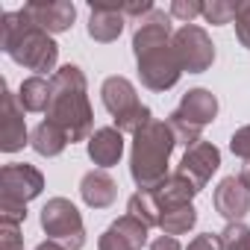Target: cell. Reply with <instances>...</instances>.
Masks as SVG:
<instances>
[{
  "mask_svg": "<svg viewBox=\"0 0 250 250\" xmlns=\"http://www.w3.org/2000/svg\"><path fill=\"white\" fill-rule=\"evenodd\" d=\"M0 47H3L6 56H12L18 65H24L30 71H39V74H44L56 65L53 39L24 9L3 15V24H0Z\"/></svg>",
  "mask_w": 250,
  "mask_h": 250,
  "instance_id": "6da1fadb",
  "label": "cell"
},
{
  "mask_svg": "<svg viewBox=\"0 0 250 250\" xmlns=\"http://www.w3.org/2000/svg\"><path fill=\"white\" fill-rule=\"evenodd\" d=\"M165 39H168V18L162 12H153L136 33L139 68L150 88H168L180 77L177 50H165Z\"/></svg>",
  "mask_w": 250,
  "mask_h": 250,
  "instance_id": "7a4b0ae2",
  "label": "cell"
},
{
  "mask_svg": "<svg viewBox=\"0 0 250 250\" xmlns=\"http://www.w3.org/2000/svg\"><path fill=\"white\" fill-rule=\"evenodd\" d=\"M50 121L68 133L71 142H80L88 133V103H85V80L80 68L65 65L50 80Z\"/></svg>",
  "mask_w": 250,
  "mask_h": 250,
  "instance_id": "3957f363",
  "label": "cell"
},
{
  "mask_svg": "<svg viewBox=\"0 0 250 250\" xmlns=\"http://www.w3.org/2000/svg\"><path fill=\"white\" fill-rule=\"evenodd\" d=\"M171 153V136L165 130V124H147L145 130H139L136 150H133V177L139 186H150L159 180L162 165L168 162Z\"/></svg>",
  "mask_w": 250,
  "mask_h": 250,
  "instance_id": "277c9868",
  "label": "cell"
},
{
  "mask_svg": "<svg viewBox=\"0 0 250 250\" xmlns=\"http://www.w3.org/2000/svg\"><path fill=\"white\" fill-rule=\"evenodd\" d=\"M42 227L56 244H62L68 250H77L83 244V221H80L77 209L62 197H53L42 209Z\"/></svg>",
  "mask_w": 250,
  "mask_h": 250,
  "instance_id": "5b68a950",
  "label": "cell"
},
{
  "mask_svg": "<svg viewBox=\"0 0 250 250\" xmlns=\"http://www.w3.org/2000/svg\"><path fill=\"white\" fill-rule=\"evenodd\" d=\"M103 103L109 106V112L115 115V121L124 130H142V124H147V109L136 103L133 85L121 77L106 80L103 85Z\"/></svg>",
  "mask_w": 250,
  "mask_h": 250,
  "instance_id": "8992f818",
  "label": "cell"
},
{
  "mask_svg": "<svg viewBox=\"0 0 250 250\" xmlns=\"http://www.w3.org/2000/svg\"><path fill=\"white\" fill-rule=\"evenodd\" d=\"M44 180L42 174L33 168V165H24V162H12V165H3L0 171V200H12V203H24L33 200L39 191H42Z\"/></svg>",
  "mask_w": 250,
  "mask_h": 250,
  "instance_id": "52a82bcc",
  "label": "cell"
},
{
  "mask_svg": "<svg viewBox=\"0 0 250 250\" xmlns=\"http://www.w3.org/2000/svg\"><path fill=\"white\" fill-rule=\"evenodd\" d=\"M174 44H177L174 50H177L180 65H186L188 71H203V68L215 59V50H212L206 33L197 30V27H186V30H180Z\"/></svg>",
  "mask_w": 250,
  "mask_h": 250,
  "instance_id": "ba28073f",
  "label": "cell"
},
{
  "mask_svg": "<svg viewBox=\"0 0 250 250\" xmlns=\"http://www.w3.org/2000/svg\"><path fill=\"white\" fill-rule=\"evenodd\" d=\"M27 142V124H24V109L18 106L15 94L3 85V121H0V150L15 153Z\"/></svg>",
  "mask_w": 250,
  "mask_h": 250,
  "instance_id": "9c48e42d",
  "label": "cell"
},
{
  "mask_svg": "<svg viewBox=\"0 0 250 250\" xmlns=\"http://www.w3.org/2000/svg\"><path fill=\"white\" fill-rule=\"evenodd\" d=\"M24 12L47 33H62L74 21V3H65V0H59V3H27Z\"/></svg>",
  "mask_w": 250,
  "mask_h": 250,
  "instance_id": "30bf717a",
  "label": "cell"
},
{
  "mask_svg": "<svg viewBox=\"0 0 250 250\" xmlns=\"http://www.w3.org/2000/svg\"><path fill=\"white\" fill-rule=\"evenodd\" d=\"M215 168H218V150L209 147V145H197V147L188 150L186 159H183V174H191L197 186H203L206 177H209Z\"/></svg>",
  "mask_w": 250,
  "mask_h": 250,
  "instance_id": "8fae6325",
  "label": "cell"
},
{
  "mask_svg": "<svg viewBox=\"0 0 250 250\" xmlns=\"http://www.w3.org/2000/svg\"><path fill=\"white\" fill-rule=\"evenodd\" d=\"M65 145H68V133L59 127V124H53L50 118L42 121L39 127L33 130V147H36L42 156H56Z\"/></svg>",
  "mask_w": 250,
  "mask_h": 250,
  "instance_id": "7c38bea8",
  "label": "cell"
},
{
  "mask_svg": "<svg viewBox=\"0 0 250 250\" xmlns=\"http://www.w3.org/2000/svg\"><path fill=\"white\" fill-rule=\"evenodd\" d=\"M177 115H180V118H191L194 127H203L206 121L215 118V97H212L209 91H203V88L188 91V97L183 100V109H180Z\"/></svg>",
  "mask_w": 250,
  "mask_h": 250,
  "instance_id": "4fadbf2b",
  "label": "cell"
},
{
  "mask_svg": "<svg viewBox=\"0 0 250 250\" xmlns=\"http://www.w3.org/2000/svg\"><path fill=\"white\" fill-rule=\"evenodd\" d=\"M121 27H124V21H121V15H118L115 6H97V9L91 12V21H88L91 39H97V42H112V39L121 33Z\"/></svg>",
  "mask_w": 250,
  "mask_h": 250,
  "instance_id": "5bb4252c",
  "label": "cell"
},
{
  "mask_svg": "<svg viewBox=\"0 0 250 250\" xmlns=\"http://www.w3.org/2000/svg\"><path fill=\"white\" fill-rule=\"evenodd\" d=\"M18 103L27 112H44V109H50V83H44L42 77L24 80L21 91H18Z\"/></svg>",
  "mask_w": 250,
  "mask_h": 250,
  "instance_id": "9a60e30c",
  "label": "cell"
},
{
  "mask_svg": "<svg viewBox=\"0 0 250 250\" xmlns=\"http://www.w3.org/2000/svg\"><path fill=\"white\" fill-rule=\"evenodd\" d=\"M215 200H218L221 215H227V218H241L244 209H247V188H241L235 180H224Z\"/></svg>",
  "mask_w": 250,
  "mask_h": 250,
  "instance_id": "2e32d148",
  "label": "cell"
},
{
  "mask_svg": "<svg viewBox=\"0 0 250 250\" xmlns=\"http://www.w3.org/2000/svg\"><path fill=\"white\" fill-rule=\"evenodd\" d=\"M121 136L115 133V130H100L94 139H91V145H88V153H91V159L97 162V165H112V162H118V156H121Z\"/></svg>",
  "mask_w": 250,
  "mask_h": 250,
  "instance_id": "e0dca14e",
  "label": "cell"
},
{
  "mask_svg": "<svg viewBox=\"0 0 250 250\" xmlns=\"http://www.w3.org/2000/svg\"><path fill=\"white\" fill-rule=\"evenodd\" d=\"M83 197L91 206H106L115 197V186H112V180L106 174H88L83 180Z\"/></svg>",
  "mask_w": 250,
  "mask_h": 250,
  "instance_id": "ac0fdd59",
  "label": "cell"
},
{
  "mask_svg": "<svg viewBox=\"0 0 250 250\" xmlns=\"http://www.w3.org/2000/svg\"><path fill=\"white\" fill-rule=\"evenodd\" d=\"M194 224V209L191 206H177L174 212H168L165 218H162V227L168 229V232H183V229H188Z\"/></svg>",
  "mask_w": 250,
  "mask_h": 250,
  "instance_id": "d6986e66",
  "label": "cell"
},
{
  "mask_svg": "<svg viewBox=\"0 0 250 250\" xmlns=\"http://www.w3.org/2000/svg\"><path fill=\"white\" fill-rule=\"evenodd\" d=\"M112 229H115V232H118L124 241H127L130 247H139V244H145V232H147V229H145V224H136L133 218H124V221H118Z\"/></svg>",
  "mask_w": 250,
  "mask_h": 250,
  "instance_id": "ffe728a7",
  "label": "cell"
},
{
  "mask_svg": "<svg viewBox=\"0 0 250 250\" xmlns=\"http://www.w3.org/2000/svg\"><path fill=\"white\" fill-rule=\"evenodd\" d=\"M224 244H227V250H250V229L241 227V224L227 227V232H224Z\"/></svg>",
  "mask_w": 250,
  "mask_h": 250,
  "instance_id": "44dd1931",
  "label": "cell"
},
{
  "mask_svg": "<svg viewBox=\"0 0 250 250\" xmlns=\"http://www.w3.org/2000/svg\"><path fill=\"white\" fill-rule=\"evenodd\" d=\"M24 238L18 232V224H0V250H21Z\"/></svg>",
  "mask_w": 250,
  "mask_h": 250,
  "instance_id": "7402d4cb",
  "label": "cell"
},
{
  "mask_svg": "<svg viewBox=\"0 0 250 250\" xmlns=\"http://www.w3.org/2000/svg\"><path fill=\"white\" fill-rule=\"evenodd\" d=\"M235 9L232 3H212V6H203V15L212 21V24H227L229 18H235Z\"/></svg>",
  "mask_w": 250,
  "mask_h": 250,
  "instance_id": "603a6c76",
  "label": "cell"
},
{
  "mask_svg": "<svg viewBox=\"0 0 250 250\" xmlns=\"http://www.w3.org/2000/svg\"><path fill=\"white\" fill-rule=\"evenodd\" d=\"M235 24H238V39L250 47V3H238V9H235Z\"/></svg>",
  "mask_w": 250,
  "mask_h": 250,
  "instance_id": "cb8c5ba5",
  "label": "cell"
},
{
  "mask_svg": "<svg viewBox=\"0 0 250 250\" xmlns=\"http://www.w3.org/2000/svg\"><path fill=\"white\" fill-rule=\"evenodd\" d=\"M127 247H130V244L124 241L115 229H109V232L103 235V241H100V250H127ZM130 250H133V247H130Z\"/></svg>",
  "mask_w": 250,
  "mask_h": 250,
  "instance_id": "d4e9b609",
  "label": "cell"
},
{
  "mask_svg": "<svg viewBox=\"0 0 250 250\" xmlns=\"http://www.w3.org/2000/svg\"><path fill=\"white\" fill-rule=\"evenodd\" d=\"M232 150L241 156H250V127H244L241 133L232 136Z\"/></svg>",
  "mask_w": 250,
  "mask_h": 250,
  "instance_id": "484cf974",
  "label": "cell"
},
{
  "mask_svg": "<svg viewBox=\"0 0 250 250\" xmlns=\"http://www.w3.org/2000/svg\"><path fill=\"white\" fill-rule=\"evenodd\" d=\"M174 15H180V18H194V15H200L203 12V6H197V3H174V9H171Z\"/></svg>",
  "mask_w": 250,
  "mask_h": 250,
  "instance_id": "4316f807",
  "label": "cell"
},
{
  "mask_svg": "<svg viewBox=\"0 0 250 250\" xmlns=\"http://www.w3.org/2000/svg\"><path fill=\"white\" fill-rule=\"evenodd\" d=\"M188 250H221V244H218L212 235H200V238H197Z\"/></svg>",
  "mask_w": 250,
  "mask_h": 250,
  "instance_id": "83f0119b",
  "label": "cell"
},
{
  "mask_svg": "<svg viewBox=\"0 0 250 250\" xmlns=\"http://www.w3.org/2000/svg\"><path fill=\"white\" fill-rule=\"evenodd\" d=\"M153 250H180V247H177L174 238H159V241L153 244Z\"/></svg>",
  "mask_w": 250,
  "mask_h": 250,
  "instance_id": "f1b7e54d",
  "label": "cell"
},
{
  "mask_svg": "<svg viewBox=\"0 0 250 250\" xmlns=\"http://www.w3.org/2000/svg\"><path fill=\"white\" fill-rule=\"evenodd\" d=\"M36 250H65L62 244H56V241H47V244H39Z\"/></svg>",
  "mask_w": 250,
  "mask_h": 250,
  "instance_id": "f546056e",
  "label": "cell"
}]
</instances>
